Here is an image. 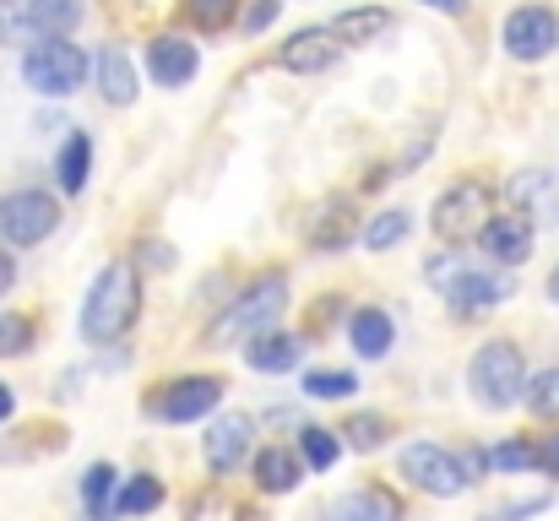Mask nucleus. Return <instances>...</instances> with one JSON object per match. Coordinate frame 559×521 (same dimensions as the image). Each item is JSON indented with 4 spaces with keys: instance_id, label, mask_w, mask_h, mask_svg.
<instances>
[{
    "instance_id": "f257e3e1",
    "label": "nucleus",
    "mask_w": 559,
    "mask_h": 521,
    "mask_svg": "<svg viewBox=\"0 0 559 521\" xmlns=\"http://www.w3.org/2000/svg\"><path fill=\"white\" fill-rule=\"evenodd\" d=\"M136 310H142V283H136V272H131L126 261H115V267H104V272L93 277V288H87L82 338H87V343H115V338L131 332Z\"/></svg>"
},
{
    "instance_id": "f03ea898",
    "label": "nucleus",
    "mask_w": 559,
    "mask_h": 521,
    "mask_svg": "<svg viewBox=\"0 0 559 521\" xmlns=\"http://www.w3.org/2000/svg\"><path fill=\"white\" fill-rule=\"evenodd\" d=\"M429 283L451 299L456 316H489L495 305H506L516 294V283L506 272H478V267H462L456 256L429 261Z\"/></svg>"
},
{
    "instance_id": "7ed1b4c3",
    "label": "nucleus",
    "mask_w": 559,
    "mask_h": 521,
    "mask_svg": "<svg viewBox=\"0 0 559 521\" xmlns=\"http://www.w3.org/2000/svg\"><path fill=\"white\" fill-rule=\"evenodd\" d=\"M467 386H473L478 407H489V413H506V407H516V402H522V386H527L522 347H516V343H484L478 353H473Z\"/></svg>"
},
{
    "instance_id": "20e7f679",
    "label": "nucleus",
    "mask_w": 559,
    "mask_h": 521,
    "mask_svg": "<svg viewBox=\"0 0 559 521\" xmlns=\"http://www.w3.org/2000/svg\"><path fill=\"white\" fill-rule=\"evenodd\" d=\"M82 76H87V55L71 44V33L38 38V44H27V55H22V82H27L33 93H44V98L76 93Z\"/></svg>"
},
{
    "instance_id": "39448f33",
    "label": "nucleus",
    "mask_w": 559,
    "mask_h": 521,
    "mask_svg": "<svg viewBox=\"0 0 559 521\" xmlns=\"http://www.w3.org/2000/svg\"><path fill=\"white\" fill-rule=\"evenodd\" d=\"M283 305H288V277H277V272L255 277V283L223 310V321L212 327V343H245V338L266 332V327L283 316Z\"/></svg>"
},
{
    "instance_id": "423d86ee",
    "label": "nucleus",
    "mask_w": 559,
    "mask_h": 521,
    "mask_svg": "<svg viewBox=\"0 0 559 521\" xmlns=\"http://www.w3.org/2000/svg\"><path fill=\"white\" fill-rule=\"evenodd\" d=\"M82 22V0H11L0 5V44H38L60 38Z\"/></svg>"
},
{
    "instance_id": "0eeeda50",
    "label": "nucleus",
    "mask_w": 559,
    "mask_h": 521,
    "mask_svg": "<svg viewBox=\"0 0 559 521\" xmlns=\"http://www.w3.org/2000/svg\"><path fill=\"white\" fill-rule=\"evenodd\" d=\"M489 212H495V190H489L484 179H462V185H451V190L435 201L429 223H435V234H440V239L467 245V239L484 228V217H489Z\"/></svg>"
},
{
    "instance_id": "6e6552de",
    "label": "nucleus",
    "mask_w": 559,
    "mask_h": 521,
    "mask_svg": "<svg viewBox=\"0 0 559 521\" xmlns=\"http://www.w3.org/2000/svg\"><path fill=\"white\" fill-rule=\"evenodd\" d=\"M60 228V201L44 196V190H11L0 196V239L27 250V245H44L49 234Z\"/></svg>"
},
{
    "instance_id": "1a4fd4ad",
    "label": "nucleus",
    "mask_w": 559,
    "mask_h": 521,
    "mask_svg": "<svg viewBox=\"0 0 559 521\" xmlns=\"http://www.w3.org/2000/svg\"><path fill=\"white\" fill-rule=\"evenodd\" d=\"M402 478L407 484H418L424 495H435V500H451V495H462L473 478L462 473V462L451 457V451H440V446H407L402 451Z\"/></svg>"
},
{
    "instance_id": "9d476101",
    "label": "nucleus",
    "mask_w": 559,
    "mask_h": 521,
    "mask_svg": "<svg viewBox=\"0 0 559 521\" xmlns=\"http://www.w3.org/2000/svg\"><path fill=\"white\" fill-rule=\"evenodd\" d=\"M533 228H538V223H533L527 212H516V206H511V212H489V217H484V228H478L473 239L484 245V256H489V261H500V267H522V261L533 256V239H538Z\"/></svg>"
},
{
    "instance_id": "9b49d317",
    "label": "nucleus",
    "mask_w": 559,
    "mask_h": 521,
    "mask_svg": "<svg viewBox=\"0 0 559 521\" xmlns=\"http://www.w3.org/2000/svg\"><path fill=\"white\" fill-rule=\"evenodd\" d=\"M500 38H506V55L511 60H544L559 44V16L549 5H522V11L506 16Z\"/></svg>"
},
{
    "instance_id": "f8f14e48",
    "label": "nucleus",
    "mask_w": 559,
    "mask_h": 521,
    "mask_svg": "<svg viewBox=\"0 0 559 521\" xmlns=\"http://www.w3.org/2000/svg\"><path fill=\"white\" fill-rule=\"evenodd\" d=\"M217 402H223V380H217V375H190V380H175L164 396H153L147 413H158V418H169V424H195V418H206Z\"/></svg>"
},
{
    "instance_id": "ddd939ff",
    "label": "nucleus",
    "mask_w": 559,
    "mask_h": 521,
    "mask_svg": "<svg viewBox=\"0 0 559 521\" xmlns=\"http://www.w3.org/2000/svg\"><path fill=\"white\" fill-rule=\"evenodd\" d=\"M250 435H255V424H250L245 413H223V418H212V429L201 435V446H206V467H212V473H234V467H245V457H250Z\"/></svg>"
},
{
    "instance_id": "4468645a",
    "label": "nucleus",
    "mask_w": 559,
    "mask_h": 521,
    "mask_svg": "<svg viewBox=\"0 0 559 521\" xmlns=\"http://www.w3.org/2000/svg\"><path fill=\"white\" fill-rule=\"evenodd\" d=\"M195 66H201L195 44L175 38V33H164V38H153V44H147V71H153V82H158V87H186L190 76H195Z\"/></svg>"
},
{
    "instance_id": "2eb2a0df",
    "label": "nucleus",
    "mask_w": 559,
    "mask_h": 521,
    "mask_svg": "<svg viewBox=\"0 0 559 521\" xmlns=\"http://www.w3.org/2000/svg\"><path fill=\"white\" fill-rule=\"evenodd\" d=\"M332 60H337V38H332L326 27H299V33L277 49V66H283V71H299V76L326 71Z\"/></svg>"
},
{
    "instance_id": "dca6fc26",
    "label": "nucleus",
    "mask_w": 559,
    "mask_h": 521,
    "mask_svg": "<svg viewBox=\"0 0 559 521\" xmlns=\"http://www.w3.org/2000/svg\"><path fill=\"white\" fill-rule=\"evenodd\" d=\"M305 358V338H294V332H255V338H245V364L250 369H261V375H288L294 364Z\"/></svg>"
},
{
    "instance_id": "f3484780",
    "label": "nucleus",
    "mask_w": 559,
    "mask_h": 521,
    "mask_svg": "<svg viewBox=\"0 0 559 521\" xmlns=\"http://www.w3.org/2000/svg\"><path fill=\"white\" fill-rule=\"evenodd\" d=\"M506 196H511V206H516V212H527L533 223H549V217L559 212V190H555V179H549V174H538V169L516 174Z\"/></svg>"
},
{
    "instance_id": "a211bd4d",
    "label": "nucleus",
    "mask_w": 559,
    "mask_h": 521,
    "mask_svg": "<svg viewBox=\"0 0 559 521\" xmlns=\"http://www.w3.org/2000/svg\"><path fill=\"white\" fill-rule=\"evenodd\" d=\"M98 87H104V98L115 104V109H126V104H136V66H131V55L126 49H98Z\"/></svg>"
},
{
    "instance_id": "6ab92c4d",
    "label": "nucleus",
    "mask_w": 559,
    "mask_h": 521,
    "mask_svg": "<svg viewBox=\"0 0 559 521\" xmlns=\"http://www.w3.org/2000/svg\"><path fill=\"white\" fill-rule=\"evenodd\" d=\"M299 478H305V457H294L288 446H266L255 457V484L266 495H288V489H299Z\"/></svg>"
},
{
    "instance_id": "aec40b11",
    "label": "nucleus",
    "mask_w": 559,
    "mask_h": 521,
    "mask_svg": "<svg viewBox=\"0 0 559 521\" xmlns=\"http://www.w3.org/2000/svg\"><path fill=\"white\" fill-rule=\"evenodd\" d=\"M385 27H391V11H385V5H359V11H337L326 33H332L337 44H374Z\"/></svg>"
},
{
    "instance_id": "412c9836",
    "label": "nucleus",
    "mask_w": 559,
    "mask_h": 521,
    "mask_svg": "<svg viewBox=\"0 0 559 521\" xmlns=\"http://www.w3.org/2000/svg\"><path fill=\"white\" fill-rule=\"evenodd\" d=\"M348 338H354V347H359L365 358H385L391 343H396V327H391L385 310H359V316L348 321Z\"/></svg>"
},
{
    "instance_id": "4be33fe9",
    "label": "nucleus",
    "mask_w": 559,
    "mask_h": 521,
    "mask_svg": "<svg viewBox=\"0 0 559 521\" xmlns=\"http://www.w3.org/2000/svg\"><path fill=\"white\" fill-rule=\"evenodd\" d=\"M354 239V223H348V206L343 201H332V206H321V217H316V228H310V245L316 250H343Z\"/></svg>"
},
{
    "instance_id": "5701e85b",
    "label": "nucleus",
    "mask_w": 559,
    "mask_h": 521,
    "mask_svg": "<svg viewBox=\"0 0 559 521\" xmlns=\"http://www.w3.org/2000/svg\"><path fill=\"white\" fill-rule=\"evenodd\" d=\"M354 391H359L354 369H310L305 375V396H316V402H348Z\"/></svg>"
},
{
    "instance_id": "b1692460",
    "label": "nucleus",
    "mask_w": 559,
    "mask_h": 521,
    "mask_svg": "<svg viewBox=\"0 0 559 521\" xmlns=\"http://www.w3.org/2000/svg\"><path fill=\"white\" fill-rule=\"evenodd\" d=\"M87 169H93V142L82 131H71V142L60 147V190H82L87 185Z\"/></svg>"
},
{
    "instance_id": "393cba45",
    "label": "nucleus",
    "mask_w": 559,
    "mask_h": 521,
    "mask_svg": "<svg viewBox=\"0 0 559 521\" xmlns=\"http://www.w3.org/2000/svg\"><path fill=\"white\" fill-rule=\"evenodd\" d=\"M115 478H120V473L104 467V462L87 467V478H82V500H87L93 517H109V511H115Z\"/></svg>"
},
{
    "instance_id": "a878e982",
    "label": "nucleus",
    "mask_w": 559,
    "mask_h": 521,
    "mask_svg": "<svg viewBox=\"0 0 559 521\" xmlns=\"http://www.w3.org/2000/svg\"><path fill=\"white\" fill-rule=\"evenodd\" d=\"M522 402L538 413V418H559V369H544L522 386Z\"/></svg>"
},
{
    "instance_id": "bb28decb",
    "label": "nucleus",
    "mask_w": 559,
    "mask_h": 521,
    "mask_svg": "<svg viewBox=\"0 0 559 521\" xmlns=\"http://www.w3.org/2000/svg\"><path fill=\"white\" fill-rule=\"evenodd\" d=\"M158 500H164V484H158V478H131V484L115 495V511H120V517H142V511H153Z\"/></svg>"
},
{
    "instance_id": "cd10ccee",
    "label": "nucleus",
    "mask_w": 559,
    "mask_h": 521,
    "mask_svg": "<svg viewBox=\"0 0 559 521\" xmlns=\"http://www.w3.org/2000/svg\"><path fill=\"white\" fill-rule=\"evenodd\" d=\"M407 239V212H380L365 223V245L370 250H391V245H402Z\"/></svg>"
},
{
    "instance_id": "c85d7f7f",
    "label": "nucleus",
    "mask_w": 559,
    "mask_h": 521,
    "mask_svg": "<svg viewBox=\"0 0 559 521\" xmlns=\"http://www.w3.org/2000/svg\"><path fill=\"white\" fill-rule=\"evenodd\" d=\"M186 11L201 33H217V27H228L239 16V0H186Z\"/></svg>"
},
{
    "instance_id": "c756f323",
    "label": "nucleus",
    "mask_w": 559,
    "mask_h": 521,
    "mask_svg": "<svg viewBox=\"0 0 559 521\" xmlns=\"http://www.w3.org/2000/svg\"><path fill=\"white\" fill-rule=\"evenodd\" d=\"M337 517H396V500L380 489H359V495L337 500Z\"/></svg>"
},
{
    "instance_id": "7c9ffc66",
    "label": "nucleus",
    "mask_w": 559,
    "mask_h": 521,
    "mask_svg": "<svg viewBox=\"0 0 559 521\" xmlns=\"http://www.w3.org/2000/svg\"><path fill=\"white\" fill-rule=\"evenodd\" d=\"M337 435H348V446H354V451H374V446H385V418L359 413V418H348Z\"/></svg>"
},
{
    "instance_id": "2f4dec72",
    "label": "nucleus",
    "mask_w": 559,
    "mask_h": 521,
    "mask_svg": "<svg viewBox=\"0 0 559 521\" xmlns=\"http://www.w3.org/2000/svg\"><path fill=\"white\" fill-rule=\"evenodd\" d=\"M337 457H343V440L332 429H305V462L310 467H337Z\"/></svg>"
},
{
    "instance_id": "473e14b6",
    "label": "nucleus",
    "mask_w": 559,
    "mask_h": 521,
    "mask_svg": "<svg viewBox=\"0 0 559 521\" xmlns=\"http://www.w3.org/2000/svg\"><path fill=\"white\" fill-rule=\"evenodd\" d=\"M489 462H495L500 473H527V467H538V451H533V446H522V440H506V446H495V451H489Z\"/></svg>"
},
{
    "instance_id": "72a5a7b5",
    "label": "nucleus",
    "mask_w": 559,
    "mask_h": 521,
    "mask_svg": "<svg viewBox=\"0 0 559 521\" xmlns=\"http://www.w3.org/2000/svg\"><path fill=\"white\" fill-rule=\"evenodd\" d=\"M33 343V321L27 316H0V358H16Z\"/></svg>"
},
{
    "instance_id": "f704fd0d",
    "label": "nucleus",
    "mask_w": 559,
    "mask_h": 521,
    "mask_svg": "<svg viewBox=\"0 0 559 521\" xmlns=\"http://www.w3.org/2000/svg\"><path fill=\"white\" fill-rule=\"evenodd\" d=\"M272 16H277V0H255V5L245 11V33H261V27H272Z\"/></svg>"
},
{
    "instance_id": "c9c22d12",
    "label": "nucleus",
    "mask_w": 559,
    "mask_h": 521,
    "mask_svg": "<svg viewBox=\"0 0 559 521\" xmlns=\"http://www.w3.org/2000/svg\"><path fill=\"white\" fill-rule=\"evenodd\" d=\"M538 467H544L549 478H559V435H549V446L538 451Z\"/></svg>"
},
{
    "instance_id": "e433bc0d",
    "label": "nucleus",
    "mask_w": 559,
    "mask_h": 521,
    "mask_svg": "<svg viewBox=\"0 0 559 521\" xmlns=\"http://www.w3.org/2000/svg\"><path fill=\"white\" fill-rule=\"evenodd\" d=\"M11 283H16V261L0 250V294H11Z\"/></svg>"
},
{
    "instance_id": "4c0bfd02",
    "label": "nucleus",
    "mask_w": 559,
    "mask_h": 521,
    "mask_svg": "<svg viewBox=\"0 0 559 521\" xmlns=\"http://www.w3.org/2000/svg\"><path fill=\"white\" fill-rule=\"evenodd\" d=\"M11 418V386H0V424Z\"/></svg>"
},
{
    "instance_id": "58836bf2",
    "label": "nucleus",
    "mask_w": 559,
    "mask_h": 521,
    "mask_svg": "<svg viewBox=\"0 0 559 521\" xmlns=\"http://www.w3.org/2000/svg\"><path fill=\"white\" fill-rule=\"evenodd\" d=\"M424 5H435V11H462L467 0H424Z\"/></svg>"
},
{
    "instance_id": "ea45409f",
    "label": "nucleus",
    "mask_w": 559,
    "mask_h": 521,
    "mask_svg": "<svg viewBox=\"0 0 559 521\" xmlns=\"http://www.w3.org/2000/svg\"><path fill=\"white\" fill-rule=\"evenodd\" d=\"M549 299H555V305H559V267H555V272H549Z\"/></svg>"
}]
</instances>
